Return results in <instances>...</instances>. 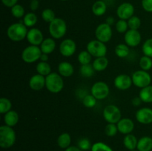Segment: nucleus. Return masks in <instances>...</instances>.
I'll return each instance as SVG.
<instances>
[{"label": "nucleus", "instance_id": "obj_1", "mask_svg": "<svg viewBox=\"0 0 152 151\" xmlns=\"http://www.w3.org/2000/svg\"><path fill=\"white\" fill-rule=\"evenodd\" d=\"M16 133L11 127L2 125L0 127V147L4 149L11 147L16 142Z\"/></svg>", "mask_w": 152, "mask_h": 151}, {"label": "nucleus", "instance_id": "obj_2", "mask_svg": "<svg viewBox=\"0 0 152 151\" xmlns=\"http://www.w3.org/2000/svg\"><path fill=\"white\" fill-rule=\"evenodd\" d=\"M27 27L23 23L12 24L7 30V37L13 41H21L27 37L28 34Z\"/></svg>", "mask_w": 152, "mask_h": 151}, {"label": "nucleus", "instance_id": "obj_3", "mask_svg": "<svg viewBox=\"0 0 152 151\" xmlns=\"http://www.w3.org/2000/svg\"><path fill=\"white\" fill-rule=\"evenodd\" d=\"M45 87L47 90L52 93L61 92L64 87L62 76L57 73H50L45 76Z\"/></svg>", "mask_w": 152, "mask_h": 151}, {"label": "nucleus", "instance_id": "obj_4", "mask_svg": "<svg viewBox=\"0 0 152 151\" xmlns=\"http://www.w3.org/2000/svg\"><path fill=\"white\" fill-rule=\"evenodd\" d=\"M67 32V25L64 19L55 18L49 23V33L53 38L59 39L65 36Z\"/></svg>", "mask_w": 152, "mask_h": 151}, {"label": "nucleus", "instance_id": "obj_5", "mask_svg": "<svg viewBox=\"0 0 152 151\" xmlns=\"http://www.w3.org/2000/svg\"><path fill=\"white\" fill-rule=\"evenodd\" d=\"M40 47L35 45H30L23 50L22 53V59L28 64L34 63L40 59L42 55Z\"/></svg>", "mask_w": 152, "mask_h": 151}, {"label": "nucleus", "instance_id": "obj_6", "mask_svg": "<svg viewBox=\"0 0 152 151\" xmlns=\"http://www.w3.org/2000/svg\"><path fill=\"white\" fill-rule=\"evenodd\" d=\"M132 78L133 84L136 87L141 89L150 85L151 82V77L150 74L148 73V71L143 70L135 71L132 74Z\"/></svg>", "mask_w": 152, "mask_h": 151}, {"label": "nucleus", "instance_id": "obj_7", "mask_svg": "<svg viewBox=\"0 0 152 151\" xmlns=\"http://www.w3.org/2000/svg\"><path fill=\"white\" fill-rule=\"evenodd\" d=\"M103 117L105 121L111 124H117L121 119V111L116 105H107L103 110Z\"/></svg>", "mask_w": 152, "mask_h": 151}, {"label": "nucleus", "instance_id": "obj_8", "mask_svg": "<svg viewBox=\"0 0 152 151\" xmlns=\"http://www.w3.org/2000/svg\"><path fill=\"white\" fill-rule=\"evenodd\" d=\"M87 50L92 56L103 57L107 54V47L105 43L99 40H91L87 44Z\"/></svg>", "mask_w": 152, "mask_h": 151}, {"label": "nucleus", "instance_id": "obj_9", "mask_svg": "<svg viewBox=\"0 0 152 151\" xmlns=\"http://www.w3.org/2000/svg\"><path fill=\"white\" fill-rule=\"evenodd\" d=\"M112 29L111 25L105 23L100 24L97 26L95 30V36L96 39L103 43L108 42L112 37Z\"/></svg>", "mask_w": 152, "mask_h": 151}, {"label": "nucleus", "instance_id": "obj_10", "mask_svg": "<svg viewBox=\"0 0 152 151\" xmlns=\"http://www.w3.org/2000/svg\"><path fill=\"white\" fill-rule=\"evenodd\" d=\"M110 93V89L108 84L104 81H97L94 83L91 89V93L97 100L105 99Z\"/></svg>", "mask_w": 152, "mask_h": 151}, {"label": "nucleus", "instance_id": "obj_11", "mask_svg": "<svg viewBox=\"0 0 152 151\" xmlns=\"http://www.w3.org/2000/svg\"><path fill=\"white\" fill-rule=\"evenodd\" d=\"M125 42L129 47H135L139 45L142 40L140 33L138 30H130L125 33Z\"/></svg>", "mask_w": 152, "mask_h": 151}, {"label": "nucleus", "instance_id": "obj_12", "mask_svg": "<svg viewBox=\"0 0 152 151\" xmlns=\"http://www.w3.org/2000/svg\"><path fill=\"white\" fill-rule=\"evenodd\" d=\"M77 44L73 39L66 38L61 42L59 45V52L65 57H70L75 53Z\"/></svg>", "mask_w": 152, "mask_h": 151}, {"label": "nucleus", "instance_id": "obj_13", "mask_svg": "<svg viewBox=\"0 0 152 151\" xmlns=\"http://www.w3.org/2000/svg\"><path fill=\"white\" fill-rule=\"evenodd\" d=\"M134 7L129 2L122 3L117 9V15L120 19L129 20L131 17L134 16Z\"/></svg>", "mask_w": 152, "mask_h": 151}, {"label": "nucleus", "instance_id": "obj_14", "mask_svg": "<svg viewBox=\"0 0 152 151\" xmlns=\"http://www.w3.org/2000/svg\"><path fill=\"white\" fill-rule=\"evenodd\" d=\"M114 84L118 90H126L132 87L133 81L130 76L127 74H120L114 78Z\"/></svg>", "mask_w": 152, "mask_h": 151}, {"label": "nucleus", "instance_id": "obj_15", "mask_svg": "<svg viewBox=\"0 0 152 151\" xmlns=\"http://www.w3.org/2000/svg\"><path fill=\"white\" fill-rule=\"evenodd\" d=\"M26 38L31 45L35 46H40L44 40L42 32L38 28H31L28 30Z\"/></svg>", "mask_w": 152, "mask_h": 151}, {"label": "nucleus", "instance_id": "obj_16", "mask_svg": "<svg viewBox=\"0 0 152 151\" xmlns=\"http://www.w3.org/2000/svg\"><path fill=\"white\" fill-rule=\"evenodd\" d=\"M136 119L140 124H151L152 123V109L148 107H142L138 110L136 113Z\"/></svg>", "mask_w": 152, "mask_h": 151}, {"label": "nucleus", "instance_id": "obj_17", "mask_svg": "<svg viewBox=\"0 0 152 151\" xmlns=\"http://www.w3.org/2000/svg\"><path fill=\"white\" fill-rule=\"evenodd\" d=\"M118 131L124 135L130 134L134 129V123L132 119L128 118H121L117 124Z\"/></svg>", "mask_w": 152, "mask_h": 151}, {"label": "nucleus", "instance_id": "obj_18", "mask_svg": "<svg viewBox=\"0 0 152 151\" xmlns=\"http://www.w3.org/2000/svg\"><path fill=\"white\" fill-rule=\"evenodd\" d=\"M29 86L32 90H40L45 87V77L40 74L34 75L29 81Z\"/></svg>", "mask_w": 152, "mask_h": 151}, {"label": "nucleus", "instance_id": "obj_19", "mask_svg": "<svg viewBox=\"0 0 152 151\" xmlns=\"http://www.w3.org/2000/svg\"><path fill=\"white\" fill-rule=\"evenodd\" d=\"M58 72L62 77L71 76L74 74V69L73 65L68 62H62L58 65Z\"/></svg>", "mask_w": 152, "mask_h": 151}, {"label": "nucleus", "instance_id": "obj_20", "mask_svg": "<svg viewBox=\"0 0 152 151\" xmlns=\"http://www.w3.org/2000/svg\"><path fill=\"white\" fill-rule=\"evenodd\" d=\"M55 48H56V42L53 38H45L40 45L42 53L48 55L53 53Z\"/></svg>", "mask_w": 152, "mask_h": 151}, {"label": "nucleus", "instance_id": "obj_21", "mask_svg": "<svg viewBox=\"0 0 152 151\" xmlns=\"http://www.w3.org/2000/svg\"><path fill=\"white\" fill-rule=\"evenodd\" d=\"M19 114L15 110H10L7 113L4 114V121L5 125L9 127H14L19 122Z\"/></svg>", "mask_w": 152, "mask_h": 151}, {"label": "nucleus", "instance_id": "obj_22", "mask_svg": "<svg viewBox=\"0 0 152 151\" xmlns=\"http://www.w3.org/2000/svg\"><path fill=\"white\" fill-rule=\"evenodd\" d=\"M137 149L138 151H151L152 150V138L143 136L138 140Z\"/></svg>", "mask_w": 152, "mask_h": 151}, {"label": "nucleus", "instance_id": "obj_23", "mask_svg": "<svg viewBox=\"0 0 152 151\" xmlns=\"http://www.w3.org/2000/svg\"><path fill=\"white\" fill-rule=\"evenodd\" d=\"M138 140L137 139L136 136L132 134H127L124 137L123 139V144L126 148H127L129 150H135V149L137 147Z\"/></svg>", "mask_w": 152, "mask_h": 151}, {"label": "nucleus", "instance_id": "obj_24", "mask_svg": "<svg viewBox=\"0 0 152 151\" xmlns=\"http://www.w3.org/2000/svg\"><path fill=\"white\" fill-rule=\"evenodd\" d=\"M107 10V5L105 1L98 0L92 5V12L96 16H101L105 13Z\"/></svg>", "mask_w": 152, "mask_h": 151}, {"label": "nucleus", "instance_id": "obj_25", "mask_svg": "<svg viewBox=\"0 0 152 151\" xmlns=\"http://www.w3.org/2000/svg\"><path fill=\"white\" fill-rule=\"evenodd\" d=\"M92 65H93L95 71L101 72V71L105 70L107 68L108 65V60L105 56L96 58L95 60L93 62Z\"/></svg>", "mask_w": 152, "mask_h": 151}, {"label": "nucleus", "instance_id": "obj_26", "mask_svg": "<svg viewBox=\"0 0 152 151\" xmlns=\"http://www.w3.org/2000/svg\"><path fill=\"white\" fill-rule=\"evenodd\" d=\"M139 97L142 102L152 103V85H148L141 89Z\"/></svg>", "mask_w": 152, "mask_h": 151}, {"label": "nucleus", "instance_id": "obj_27", "mask_svg": "<svg viewBox=\"0 0 152 151\" xmlns=\"http://www.w3.org/2000/svg\"><path fill=\"white\" fill-rule=\"evenodd\" d=\"M71 137L69 133H63L57 139V144L62 149H67L71 146Z\"/></svg>", "mask_w": 152, "mask_h": 151}, {"label": "nucleus", "instance_id": "obj_28", "mask_svg": "<svg viewBox=\"0 0 152 151\" xmlns=\"http://www.w3.org/2000/svg\"><path fill=\"white\" fill-rule=\"evenodd\" d=\"M37 16L34 12H30L26 13L23 17V24L27 28H33L37 24Z\"/></svg>", "mask_w": 152, "mask_h": 151}, {"label": "nucleus", "instance_id": "obj_29", "mask_svg": "<svg viewBox=\"0 0 152 151\" xmlns=\"http://www.w3.org/2000/svg\"><path fill=\"white\" fill-rule=\"evenodd\" d=\"M36 69L38 74L44 76H47L51 73V68L50 65L45 62H40L39 63L37 64Z\"/></svg>", "mask_w": 152, "mask_h": 151}, {"label": "nucleus", "instance_id": "obj_30", "mask_svg": "<svg viewBox=\"0 0 152 151\" xmlns=\"http://www.w3.org/2000/svg\"><path fill=\"white\" fill-rule=\"evenodd\" d=\"M130 53L129 47L126 44H119L115 47V53L119 58L127 57Z\"/></svg>", "mask_w": 152, "mask_h": 151}, {"label": "nucleus", "instance_id": "obj_31", "mask_svg": "<svg viewBox=\"0 0 152 151\" xmlns=\"http://www.w3.org/2000/svg\"><path fill=\"white\" fill-rule=\"evenodd\" d=\"M95 72V70L94 68L93 65H81L80 69V73L81 74L82 76L86 77V78H89V77H91L94 75Z\"/></svg>", "mask_w": 152, "mask_h": 151}, {"label": "nucleus", "instance_id": "obj_32", "mask_svg": "<svg viewBox=\"0 0 152 151\" xmlns=\"http://www.w3.org/2000/svg\"><path fill=\"white\" fill-rule=\"evenodd\" d=\"M92 56L89 53V52L86 50H83V51L80 52L78 55V62H80V64L81 65H88L90 64L91 61Z\"/></svg>", "mask_w": 152, "mask_h": 151}, {"label": "nucleus", "instance_id": "obj_33", "mask_svg": "<svg viewBox=\"0 0 152 151\" xmlns=\"http://www.w3.org/2000/svg\"><path fill=\"white\" fill-rule=\"evenodd\" d=\"M12 103L7 98H1L0 99V113L5 114L10 110H11Z\"/></svg>", "mask_w": 152, "mask_h": 151}, {"label": "nucleus", "instance_id": "obj_34", "mask_svg": "<svg viewBox=\"0 0 152 151\" xmlns=\"http://www.w3.org/2000/svg\"><path fill=\"white\" fill-rule=\"evenodd\" d=\"M140 67L142 70L145 71H148L152 68V59L151 57L147 56H143L140 59Z\"/></svg>", "mask_w": 152, "mask_h": 151}, {"label": "nucleus", "instance_id": "obj_35", "mask_svg": "<svg viewBox=\"0 0 152 151\" xmlns=\"http://www.w3.org/2000/svg\"><path fill=\"white\" fill-rule=\"evenodd\" d=\"M11 13L15 18L20 19L25 16V9L21 4H16L11 7Z\"/></svg>", "mask_w": 152, "mask_h": 151}, {"label": "nucleus", "instance_id": "obj_36", "mask_svg": "<svg viewBox=\"0 0 152 151\" xmlns=\"http://www.w3.org/2000/svg\"><path fill=\"white\" fill-rule=\"evenodd\" d=\"M96 100L97 99L94 97L92 94H88L83 98V103L86 107L92 108L96 105Z\"/></svg>", "mask_w": 152, "mask_h": 151}, {"label": "nucleus", "instance_id": "obj_37", "mask_svg": "<svg viewBox=\"0 0 152 151\" xmlns=\"http://www.w3.org/2000/svg\"><path fill=\"white\" fill-rule=\"evenodd\" d=\"M42 18L43 20L48 23H50L55 19V13L50 8H46L42 12Z\"/></svg>", "mask_w": 152, "mask_h": 151}, {"label": "nucleus", "instance_id": "obj_38", "mask_svg": "<svg viewBox=\"0 0 152 151\" xmlns=\"http://www.w3.org/2000/svg\"><path fill=\"white\" fill-rule=\"evenodd\" d=\"M128 25L130 30H138L141 26V19L138 16H133L128 20Z\"/></svg>", "mask_w": 152, "mask_h": 151}, {"label": "nucleus", "instance_id": "obj_39", "mask_svg": "<svg viewBox=\"0 0 152 151\" xmlns=\"http://www.w3.org/2000/svg\"><path fill=\"white\" fill-rule=\"evenodd\" d=\"M142 50L144 56L152 58V38L145 40L142 47Z\"/></svg>", "mask_w": 152, "mask_h": 151}, {"label": "nucleus", "instance_id": "obj_40", "mask_svg": "<svg viewBox=\"0 0 152 151\" xmlns=\"http://www.w3.org/2000/svg\"><path fill=\"white\" fill-rule=\"evenodd\" d=\"M77 147L83 151H87L91 149L92 145L90 140L87 138H82L77 142Z\"/></svg>", "mask_w": 152, "mask_h": 151}, {"label": "nucleus", "instance_id": "obj_41", "mask_svg": "<svg viewBox=\"0 0 152 151\" xmlns=\"http://www.w3.org/2000/svg\"><path fill=\"white\" fill-rule=\"evenodd\" d=\"M91 151H114L111 147L103 142H96L92 145Z\"/></svg>", "mask_w": 152, "mask_h": 151}, {"label": "nucleus", "instance_id": "obj_42", "mask_svg": "<svg viewBox=\"0 0 152 151\" xmlns=\"http://www.w3.org/2000/svg\"><path fill=\"white\" fill-rule=\"evenodd\" d=\"M118 132V128H117V124H111L108 123L106 126H105V133L106 136H109V137H113V136H116Z\"/></svg>", "mask_w": 152, "mask_h": 151}, {"label": "nucleus", "instance_id": "obj_43", "mask_svg": "<svg viewBox=\"0 0 152 151\" xmlns=\"http://www.w3.org/2000/svg\"><path fill=\"white\" fill-rule=\"evenodd\" d=\"M128 29H129V25H128V22H126V20L120 19L116 23V30L117 32L120 33H124L127 32Z\"/></svg>", "mask_w": 152, "mask_h": 151}, {"label": "nucleus", "instance_id": "obj_44", "mask_svg": "<svg viewBox=\"0 0 152 151\" xmlns=\"http://www.w3.org/2000/svg\"><path fill=\"white\" fill-rule=\"evenodd\" d=\"M142 6L144 10L152 13V0H142Z\"/></svg>", "mask_w": 152, "mask_h": 151}, {"label": "nucleus", "instance_id": "obj_45", "mask_svg": "<svg viewBox=\"0 0 152 151\" xmlns=\"http://www.w3.org/2000/svg\"><path fill=\"white\" fill-rule=\"evenodd\" d=\"M17 1L18 0H1V2L5 7H10V8L16 5L17 4Z\"/></svg>", "mask_w": 152, "mask_h": 151}, {"label": "nucleus", "instance_id": "obj_46", "mask_svg": "<svg viewBox=\"0 0 152 151\" xmlns=\"http://www.w3.org/2000/svg\"><path fill=\"white\" fill-rule=\"evenodd\" d=\"M39 0H31L30 1V8L32 11H35L39 8Z\"/></svg>", "mask_w": 152, "mask_h": 151}, {"label": "nucleus", "instance_id": "obj_47", "mask_svg": "<svg viewBox=\"0 0 152 151\" xmlns=\"http://www.w3.org/2000/svg\"><path fill=\"white\" fill-rule=\"evenodd\" d=\"M141 102H142V100L140 97H135L132 100V104H133L134 106H139V105H140Z\"/></svg>", "mask_w": 152, "mask_h": 151}, {"label": "nucleus", "instance_id": "obj_48", "mask_svg": "<svg viewBox=\"0 0 152 151\" xmlns=\"http://www.w3.org/2000/svg\"><path fill=\"white\" fill-rule=\"evenodd\" d=\"M65 151H83L80 150L77 146H70L67 149H65Z\"/></svg>", "mask_w": 152, "mask_h": 151}, {"label": "nucleus", "instance_id": "obj_49", "mask_svg": "<svg viewBox=\"0 0 152 151\" xmlns=\"http://www.w3.org/2000/svg\"><path fill=\"white\" fill-rule=\"evenodd\" d=\"M39 59L41 60V62H47L48 60V55L45 54V53H42Z\"/></svg>", "mask_w": 152, "mask_h": 151}, {"label": "nucleus", "instance_id": "obj_50", "mask_svg": "<svg viewBox=\"0 0 152 151\" xmlns=\"http://www.w3.org/2000/svg\"><path fill=\"white\" fill-rule=\"evenodd\" d=\"M114 18L111 17V16H109V17H108V18H107L106 23L108 24V25H112V24H114Z\"/></svg>", "mask_w": 152, "mask_h": 151}, {"label": "nucleus", "instance_id": "obj_51", "mask_svg": "<svg viewBox=\"0 0 152 151\" xmlns=\"http://www.w3.org/2000/svg\"><path fill=\"white\" fill-rule=\"evenodd\" d=\"M60 1H68V0H60Z\"/></svg>", "mask_w": 152, "mask_h": 151}, {"label": "nucleus", "instance_id": "obj_52", "mask_svg": "<svg viewBox=\"0 0 152 151\" xmlns=\"http://www.w3.org/2000/svg\"><path fill=\"white\" fill-rule=\"evenodd\" d=\"M131 151H138V150H131Z\"/></svg>", "mask_w": 152, "mask_h": 151}]
</instances>
